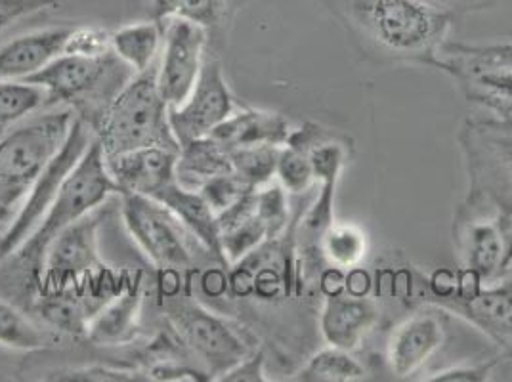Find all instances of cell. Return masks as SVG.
Returning a JSON list of instances; mask_svg holds the SVG:
<instances>
[{
  "mask_svg": "<svg viewBox=\"0 0 512 382\" xmlns=\"http://www.w3.org/2000/svg\"><path fill=\"white\" fill-rule=\"evenodd\" d=\"M365 379V369L362 363L341 348L329 346L318 350L293 381L302 382H354Z\"/></svg>",
  "mask_w": 512,
  "mask_h": 382,
  "instance_id": "cell-28",
  "label": "cell"
},
{
  "mask_svg": "<svg viewBox=\"0 0 512 382\" xmlns=\"http://www.w3.org/2000/svg\"><path fill=\"white\" fill-rule=\"evenodd\" d=\"M264 354L251 352L245 360L239 361L230 371H226L218 381L224 382H262L266 381Z\"/></svg>",
  "mask_w": 512,
  "mask_h": 382,
  "instance_id": "cell-41",
  "label": "cell"
},
{
  "mask_svg": "<svg viewBox=\"0 0 512 382\" xmlns=\"http://www.w3.org/2000/svg\"><path fill=\"white\" fill-rule=\"evenodd\" d=\"M60 6V0H0V31Z\"/></svg>",
  "mask_w": 512,
  "mask_h": 382,
  "instance_id": "cell-39",
  "label": "cell"
},
{
  "mask_svg": "<svg viewBox=\"0 0 512 382\" xmlns=\"http://www.w3.org/2000/svg\"><path fill=\"white\" fill-rule=\"evenodd\" d=\"M163 27L161 23H128L125 27L111 33V50L121 64L128 67L134 75L146 73L161 54Z\"/></svg>",
  "mask_w": 512,
  "mask_h": 382,
  "instance_id": "cell-25",
  "label": "cell"
},
{
  "mask_svg": "<svg viewBox=\"0 0 512 382\" xmlns=\"http://www.w3.org/2000/svg\"><path fill=\"white\" fill-rule=\"evenodd\" d=\"M71 107L31 115L0 136V203L14 209L41 178L71 134Z\"/></svg>",
  "mask_w": 512,
  "mask_h": 382,
  "instance_id": "cell-3",
  "label": "cell"
},
{
  "mask_svg": "<svg viewBox=\"0 0 512 382\" xmlns=\"http://www.w3.org/2000/svg\"><path fill=\"white\" fill-rule=\"evenodd\" d=\"M459 144L469 172V203L512 214V119L467 121Z\"/></svg>",
  "mask_w": 512,
  "mask_h": 382,
  "instance_id": "cell-5",
  "label": "cell"
},
{
  "mask_svg": "<svg viewBox=\"0 0 512 382\" xmlns=\"http://www.w3.org/2000/svg\"><path fill=\"white\" fill-rule=\"evenodd\" d=\"M92 140H94V130L83 117H77L64 148L54 157V161L46 167L41 178L35 182V186L25 195L18 213L12 216L10 226L0 234V264L6 262L8 258H14V255L22 249L23 243L35 234L48 207L52 205L60 184L64 182L69 170L73 169L79 163V159L85 155Z\"/></svg>",
  "mask_w": 512,
  "mask_h": 382,
  "instance_id": "cell-8",
  "label": "cell"
},
{
  "mask_svg": "<svg viewBox=\"0 0 512 382\" xmlns=\"http://www.w3.org/2000/svg\"><path fill=\"white\" fill-rule=\"evenodd\" d=\"M446 340L444 321L434 312L404 319L386 342V361L396 379L415 377Z\"/></svg>",
  "mask_w": 512,
  "mask_h": 382,
  "instance_id": "cell-18",
  "label": "cell"
},
{
  "mask_svg": "<svg viewBox=\"0 0 512 382\" xmlns=\"http://www.w3.org/2000/svg\"><path fill=\"white\" fill-rule=\"evenodd\" d=\"M48 104L43 86L29 81H0V132L18 125Z\"/></svg>",
  "mask_w": 512,
  "mask_h": 382,
  "instance_id": "cell-30",
  "label": "cell"
},
{
  "mask_svg": "<svg viewBox=\"0 0 512 382\" xmlns=\"http://www.w3.org/2000/svg\"><path fill=\"white\" fill-rule=\"evenodd\" d=\"M220 251L224 262L234 264L264 245L270 234L256 213L255 190L241 197L230 209L216 214Z\"/></svg>",
  "mask_w": 512,
  "mask_h": 382,
  "instance_id": "cell-22",
  "label": "cell"
},
{
  "mask_svg": "<svg viewBox=\"0 0 512 382\" xmlns=\"http://www.w3.org/2000/svg\"><path fill=\"white\" fill-rule=\"evenodd\" d=\"M256 213L266 224L270 239L283 237L289 228V201L287 191L279 186L278 180L256 188Z\"/></svg>",
  "mask_w": 512,
  "mask_h": 382,
  "instance_id": "cell-34",
  "label": "cell"
},
{
  "mask_svg": "<svg viewBox=\"0 0 512 382\" xmlns=\"http://www.w3.org/2000/svg\"><path fill=\"white\" fill-rule=\"evenodd\" d=\"M94 136L106 157L132 149H180L169 121V104L157 85V64L128 79L102 111Z\"/></svg>",
  "mask_w": 512,
  "mask_h": 382,
  "instance_id": "cell-2",
  "label": "cell"
},
{
  "mask_svg": "<svg viewBox=\"0 0 512 382\" xmlns=\"http://www.w3.org/2000/svg\"><path fill=\"white\" fill-rule=\"evenodd\" d=\"M432 2L448 8L455 16H465V14L491 10L497 4V0H432Z\"/></svg>",
  "mask_w": 512,
  "mask_h": 382,
  "instance_id": "cell-42",
  "label": "cell"
},
{
  "mask_svg": "<svg viewBox=\"0 0 512 382\" xmlns=\"http://www.w3.org/2000/svg\"><path fill=\"white\" fill-rule=\"evenodd\" d=\"M0 346L14 352H35L46 346L39 325L18 310L12 302L0 298Z\"/></svg>",
  "mask_w": 512,
  "mask_h": 382,
  "instance_id": "cell-31",
  "label": "cell"
},
{
  "mask_svg": "<svg viewBox=\"0 0 512 382\" xmlns=\"http://www.w3.org/2000/svg\"><path fill=\"white\" fill-rule=\"evenodd\" d=\"M155 22L186 20L205 27H220L230 12V0H150Z\"/></svg>",
  "mask_w": 512,
  "mask_h": 382,
  "instance_id": "cell-29",
  "label": "cell"
},
{
  "mask_svg": "<svg viewBox=\"0 0 512 382\" xmlns=\"http://www.w3.org/2000/svg\"><path fill=\"white\" fill-rule=\"evenodd\" d=\"M279 151L281 146H268V144L232 149L230 151L232 170L253 190L262 188L276 180Z\"/></svg>",
  "mask_w": 512,
  "mask_h": 382,
  "instance_id": "cell-32",
  "label": "cell"
},
{
  "mask_svg": "<svg viewBox=\"0 0 512 382\" xmlns=\"http://www.w3.org/2000/svg\"><path fill=\"white\" fill-rule=\"evenodd\" d=\"M321 258L335 270L348 272L360 268L363 258L367 256V235L354 224L331 222L316 243Z\"/></svg>",
  "mask_w": 512,
  "mask_h": 382,
  "instance_id": "cell-27",
  "label": "cell"
},
{
  "mask_svg": "<svg viewBox=\"0 0 512 382\" xmlns=\"http://www.w3.org/2000/svg\"><path fill=\"white\" fill-rule=\"evenodd\" d=\"M157 201L167 205L172 213L178 216V220L205 247L209 255L224 262L222 251H220L216 213L199 191L184 188L178 182H174L171 188H167L157 197Z\"/></svg>",
  "mask_w": 512,
  "mask_h": 382,
  "instance_id": "cell-23",
  "label": "cell"
},
{
  "mask_svg": "<svg viewBox=\"0 0 512 382\" xmlns=\"http://www.w3.org/2000/svg\"><path fill=\"white\" fill-rule=\"evenodd\" d=\"M113 193H117V188L107 172L104 149L94 136L85 155L73 169L69 170L64 182L60 184L58 193L44 214L39 228L23 243L22 249L14 258L23 268H29L31 276L39 277L44 251L50 245V241L69 224L102 207L107 197Z\"/></svg>",
  "mask_w": 512,
  "mask_h": 382,
  "instance_id": "cell-4",
  "label": "cell"
},
{
  "mask_svg": "<svg viewBox=\"0 0 512 382\" xmlns=\"http://www.w3.org/2000/svg\"><path fill=\"white\" fill-rule=\"evenodd\" d=\"M350 43L379 64L434 67L457 16L432 0H321Z\"/></svg>",
  "mask_w": 512,
  "mask_h": 382,
  "instance_id": "cell-1",
  "label": "cell"
},
{
  "mask_svg": "<svg viewBox=\"0 0 512 382\" xmlns=\"http://www.w3.org/2000/svg\"><path fill=\"white\" fill-rule=\"evenodd\" d=\"M159 23L163 44L157 58V85L169 107L180 106L203 71L209 31L186 20Z\"/></svg>",
  "mask_w": 512,
  "mask_h": 382,
  "instance_id": "cell-10",
  "label": "cell"
},
{
  "mask_svg": "<svg viewBox=\"0 0 512 382\" xmlns=\"http://www.w3.org/2000/svg\"><path fill=\"white\" fill-rule=\"evenodd\" d=\"M197 191L203 195V199L209 203L214 213L220 214L230 209L249 191H253V188L243 178H239L234 170H230L207 180Z\"/></svg>",
  "mask_w": 512,
  "mask_h": 382,
  "instance_id": "cell-35",
  "label": "cell"
},
{
  "mask_svg": "<svg viewBox=\"0 0 512 382\" xmlns=\"http://www.w3.org/2000/svg\"><path fill=\"white\" fill-rule=\"evenodd\" d=\"M144 293L142 285H127L88 321L86 339L98 346H127L140 333Z\"/></svg>",
  "mask_w": 512,
  "mask_h": 382,
  "instance_id": "cell-20",
  "label": "cell"
},
{
  "mask_svg": "<svg viewBox=\"0 0 512 382\" xmlns=\"http://www.w3.org/2000/svg\"><path fill=\"white\" fill-rule=\"evenodd\" d=\"M495 361H488L482 365H457L446 371L432 375L428 381L434 382H484L490 379Z\"/></svg>",
  "mask_w": 512,
  "mask_h": 382,
  "instance_id": "cell-40",
  "label": "cell"
},
{
  "mask_svg": "<svg viewBox=\"0 0 512 382\" xmlns=\"http://www.w3.org/2000/svg\"><path fill=\"white\" fill-rule=\"evenodd\" d=\"M176 161V149L150 146L106 157V167L119 195L130 193L157 199L178 182Z\"/></svg>",
  "mask_w": 512,
  "mask_h": 382,
  "instance_id": "cell-15",
  "label": "cell"
},
{
  "mask_svg": "<svg viewBox=\"0 0 512 382\" xmlns=\"http://www.w3.org/2000/svg\"><path fill=\"white\" fill-rule=\"evenodd\" d=\"M230 170V151L222 148L211 136L193 140L178 149L176 180L184 188L199 190L207 180Z\"/></svg>",
  "mask_w": 512,
  "mask_h": 382,
  "instance_id": "cell-26",
  "label": "cell"
},
{
  "mask_svg": "<svg viewBox=\"0 0 512 382\" xmlns=\"http://www.w3.org/2000/svg\"><path fill=\"white\" fill-rule=\"evenodd\" d=\"M381 310L377 300L341 287L327 293L320 312V333L329 346L356 352L377 327Z\"/></svg>",
  "mask_w": 512,
  "mask_h": 382,
  "instance_id": "cell-14",
  "label": "cell"
},
{
  "mask_svg": "<svg viewBox=\"0 0 512 382\" xmlns=\"http://www.w3.org/2000/svg\"><path fill=\"white\" fill-rule=\"evenodd\" d=\"M293 128L276 111L262 109H235L234 113L214 130V138L226 151L249 146H285Z\"/></svg>",
  "mask_w": 512,
  "mask_h": 382,
  "instance_id": "cell-21",
  "label": "cell"
},
{
  "mask_svg": "<svg viewBox=\"0 0 512 382\" xmlns=\"http://www.w3.org/2000/svg\"><path fill=\"white\" fill-rule=\"evenodd\" d=\"M115 60L117 56L113 52L100 58L62 52L52 62L44 65L41 71L23 81L43 86L50 104L73 102L96 92L104 85Z\"/></svg>",
  "mask_w": 512,
  "mask_h": 382,
  "instance_id": "cell-16",
  "label": "cell"
},
{
  "mask_svg": "<svg viewBox=\"0 0 512 382\" xmlns=\"http://www.w3.org/2000/svg\"><path fill=\"white\" fill-rule=\"evenodd\" d=\"M276 180L287 193L302 195L310 190L314 178V169L308 151L297 144H285L279 151Z\"/></svg>",
  "mask_w": 512,
  "mask_h": 382,
  "instance_id": "cell-33",
  "label": "cell"
},
{
  "mask_svg": "<svg viewBox=\"0 0 512 382\" xmlns=\"http://www.w3.org/2000/svg\"><path fill=\"white\" fill-rule=\"evenodd\" d=\"M167 316L180 342L190 348L211 381H218L253 352L235 325L192 298L172 302Z\"/></svg>",
  "mask_w": 512,
  "mask_h": 382,
  "instance_id": "cell-7",
  "label": "cell"
},
{
  "mask_svg": "<svg viewBox=\"0 0 512 382\" xmlns=\"http://www.w3.org/2000/svg\"><path fill=\"white\" fill-rule=\"evenodd\" d=\"M37 312L48 327L69 337H86L88 321L96 310L88 304V298L77 291L75 283L41 289L37 298Z\"/></svg>",
  "mask_w": 512,
  "mask_h": 382,
  "instance_id": "cell-24",
  "label": "cell"
},
{
  "mask_svg": "<svg viewBox=\"0 0 512 382\" xmlns=\"http://www.w3.org/2000/svg\"><path fill=\"white\" fill-rule=\"evenodd\" d=\"M442 54L459 56L480 64L507 65L512 67V41L507 43L465 44L449 41Z\"/></svg>",
  "mask_w": 512,
  "mask_h": 382,
  "instance_id": "cell-37",
  "label": "cell"
},
{
  "mask_svg": "<svg viewBox=\"0 0 512 382\" xmlns=\"http://www.w3.org/2000/svg\"><path fill=\"white\" fill-rule=\"evenodd\" d=\"M100 209L69 224L50 241L41 262L39 289L79 283L106 268L100 256Z\"/></svg>",
  "mask_w": 512,
  "mask_h": 382,
  "instance_id": "cell-9",
  "label": "cell"
},
{
  "mask_svg": "<svg viewBox=\"0 0 512 382\" xmlns=\"http://www.w3.org/2000/svg\"><path fill=\"white\" fill-rule=\"evenodd\" d=\"M455 243L467 272L484 281H495L511 256V243L503 216L491 218L469 205L455 222Z\"/></svg>",
  "mask_w": 512,
  "mask_h": 382,
  "instance_id": "cell-13",
  "label": "cell"
},
{
  "mask_svg": "<svg viewBox=\"0 0 512 382\" xmlns=\"http://www.w3.org/2000/svg\"><path fill=\"white\" fill-rule=\"evenodd\" d=\"M436 298L438 306L467 319L512 354V279L486 287L482 283L470 287L463 281L459 287L453 285L448 293Z\"/></svg>",
  "mask_w": 512,
  "mask_h": 382,
  "instance_id": "cell-12",
  "label": "cell"
},
{
  "mask_svg": "<svg viewBox=\"0 0 512 382\" xmlns=\"http://www.w3.org/2000/svg\"><path fill=\"white\" fill-rule=\"evenodd\" d=\"M234 111V96L222 65L205 60L190 96L180 106L169 107L172 134L178 146L211 136Z\"/></svg>",
  "mask_w": 512,
  "mask_h": 382,
  "instance_id": "cell-11",
  "label": "cell"
},
{
  "mask_svg": "<svg viewBox=\"0 0 512 382\" xmlns=\"http://www.w3.org/2000/svg\"><path fill=\"white\" fill-rule=\"evenodd\" d=\"M64 52L100 58L111 54V33L102 27H73L67 35Z\"/></svg>",
  "mask_w": 512,
  "mask_h": 382,
  "instance_id": "cell-36",
  "label": "cell"
},
{
  "mask_svg": "<svg viewBox=\"0 0 512 382\" xmlns=\"http://www.w3.org/2000/svg\"><path fill=\"white\" fill-rule=\"evenodd\" d=\"M56 375L58 377H48V379L50 381L67 382L144 381V377H140V373H136V371L113 369V367H104V365H92V367H81V369H71V371H60Z\"/></svg>",
  "mask_w": 512,
  "mask_h": 382,
  "instance_id": "cell-38",
  "label": "cell"
},
{
  "mask_svg": "<svg viewBox=\"0 0 512 382\" xmlns=\"http://www.w3.org/2000/svg\"><path fill=\"white\" fill-rule=\"evenodd\" d=\"M121 216L134 243L163 272L192 268L195 247L205 249L167 205L146 195H121Z\"/></svg>",
  "mask_w": 512,
  "mask_h": 382,
  "instance_id": "cell-6",
  "label": "cell"
},
{
  "mask_svg": "<svg viewBox=\"0 0 512 382\" xmlns=\"http://www.w3.org/2000/svg\"><path fill=\"white\" fill-rule=\"evenodd\" d=\"M14 209H10V207H6L4 203H0V228L8 222V220H12V216H14Z\"/></svg>",
  "mask_w": 512,
  "mask_h": 382,
  "instance_id": "cell-43",
  "label": "cell"
},
{
  "mask_svg": "<svg viewBox=\"0 0 512 382\" xmlns=\"http://www.w3.org/2000/svg\"><path fill=\"white\" fill-rule=\"evenodd\" d=\"M436 69L457 83L470 104L486 107L501 119H512V67L442 54Z\"/></svg>",
  "mask_w": 512,
  "mask_h": 382,
  "instance_id": "cell-17",
  "label": "cell"
},
{
  "mask_svg": "<svg viewBox=\"0 0 512 382\" xmlns=\"http://www.w3.org/2000/svg\"><path fill=\"white\" fill-rule=\"evenodd\" d=\"M71 27H48L0 46V81H23L64 52Z\"/></svg>",
  "mask_w": 512,
  "mask_h": 382,
  "instance_id": "cell-19",
  "label": "cell"
}]
</instances>
